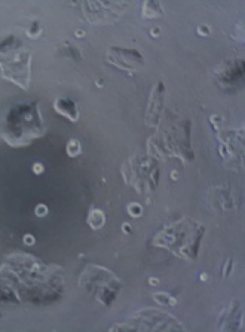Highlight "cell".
<instances>
[{"mask_svg": "<svg viewBox=\"0 0 245 332\" xmlns=\"http://www.w3.org/2000/svg\"><path fill=\"white\" fill-rule=\"evenodd\" d=\"M128 226H129L128 223H123V231H125V232H129V228H128Z\"/></svg>", "mask_w": 245, "mask_h": 332, "instance_id": "obj_12", "label": "cell"}, {"mask_svg": "<svg viewBox=\"0 0 245 332\" xmlns=\"http://www.w3.org/2000/svg\"><path fill=\"white\" fill-rule=\"evenodd\" d=\"M196 31H198V34H202V36H209V34H211V28H209L208 25H205V24L199 25V27L196 28Z\"/></svg>", "mask_w": 245, "mask_h": 332, "instance_id": "obj_7", "label": "cell"}, {"mask_svg": "<svg viewBox=\"0 0 245 332\" xmlns=\"http://www.w3.org/2000/svg\"><path fill=\"white\" fill-rule=\"evenodd\" d=\"M54 107H55V110L60 115L67 116L73 122H76L79 119V110H77L76 104L71 100H69V98H57L55 103H54Z\"/></svg>", "mask_w": 245, "mask_h": 332, "instance_id": "obj_1", "label": "cell"}, {"mask_svg": "<svg viewBox=\"0 0 245 332\" xmlns=\"http://www.w3.org/2000/svg\"><path fill=\"white\" fill-rule=\"evenodd\" d=\"M128 211H129L131 216H134V217H140V216L143 214V207H141L140 204H137V203H132V204L128 206Z\"/></svg>", "mask_w": 245, "mask_h": 332, "instance_id": "obj_5", "label": "cell"}, {"mask_svg": "<svg viewBox=\"0 0 245 332\" xmlns=\"http://www.w3.org/2000/svg\"><path fill=\"white\" fill-rule=\"evenodd\" d=\"M34 213H36V216L43 217V216H46V214H48V207H46L45 204H37V206H36V208H34Z\"/></svg>", "mask_w": 245, "mask_h": 332, "instance_id": "obj_6", "label": "cell"}, {"mask_svg": "<svg viewBox=\"0 0 245 332\" xmlns=\"http://www.w3.org/2000/svg\"><path fill=\"white\" fill-rule=\"evenodd\" d=\"M76 36H77V37H83V36H85V31H82V30H77V31H76Z\"/></svg>", "mask_w": 245, "mask_h": 332, "instance_id": "obj_11", "label": "cell"}, {"mask_svg": "<svg viewBox=\"0 0 245 332\" xmlns=\"http://www.w3.org/2000/svg\"><path fill=\"white\" fill-rule=\"evenodd\" d=\"M33 171H34L36 174H40V173L45 171V167H43V164H40V163H34V164H33Z\"/></svg>", "mask_w": 245, "mask_h": 332, "instance_id": "obj_8", "label": "cell"}, {"mask_svg": "<svg viewBox=\"0 0 245 332\" xmlns=\"http://www.w3.org/2000/svg\"><path fill=\"white\" fill-rule=\"evenodd\" d=\"M67 154H69V157H71V158H74V157H77V155H80L82 152V145L79 140H76V139H71L69 143H67Z\"/></svg>", "mask_w": 245, "mask_h": 332, "instance_id": "obj_3", "label": "cell"}, {"mask_svg": "<svg viewBox=\"0 0 245 332\" xmlns=\"http://www.w3.org/2000/svg\"><path fill=\"white\" fill-rule=\"evenodd\" d=\"M104 223H106L104 211H101L100 208H92L89 211V216H88V225L92 229H100V228L104 226Z\"/></svg>", "mask_w": 245, "mask_h": 332, "instance_id": "obj_2", "label": "cell"}, {"mask_svg": "<svg viewBox=\"0 0 245 332\" xmlns=\"http://www.w3.org/2000/svg\"><path fill=\"white\" fill-rule=\"evenodd\" d=\"M24 243L28 244V246L34 244V237H33L31 234H25V235H24Z\"/></svg>", "mask_w": 245, "mask_h": 332, "instance_id": "obj_9", "label": "cell"}, {"mask_svg": "<svg viewBox=\"0 0 245 332\" xmlns=\"http://www.w3.org/2000/svg\"><path fill=\"white\" fill-rule=\"evenodd\" d=\"M153 298H155L158 302H161V304H169V305H175V304H177V299L172 298V296H171L169 293H166V292H158V293L153 295Z\"/></svg>", "mask_w": 245, "mask_h": 332, "instance_id": "obj_4", "label": "cell"}, {"mask_svg": "<svg viewBox=\"0 0 245 332\" xmlns=\"http://www.w3.org/2000/svg\"><path fill=\"white\" fill-rule=\"evenodd\" d=\"M158 33H159V28H158V27L152 30V34H153V36H155V34H158Z\"/></svg>", "mask_w": 245, "mask_h": 332, "instance_id": "obj_13", "label": "cell"}, {"mask_svg": "<svg viewBox=\"0 0 245 332\" xmlns=\"http://www.w3.org/2000/svg\"><path fill=\"white\" fill-rule=\"evenodd\" d=\"M149 283H150V285H158V283H159V280H158V279L150 277V279H149Z\"/></svg>", "mask_w": 245, "mask_h": 332, "instance_id": "obj_10", "label": "cell"}]
</instances>
